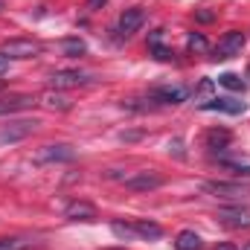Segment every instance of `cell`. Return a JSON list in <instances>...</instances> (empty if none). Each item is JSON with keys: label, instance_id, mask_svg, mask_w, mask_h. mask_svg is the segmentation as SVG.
I'll return each instance as SVG.
<instances>
[{"label": "cell", "instance_id": "cell-18", "mask_svg": "<svg viewBox=\"0 0 250 250\" xmlns=\"http://www.w3.org/2000/svg\"><path fill=\"white\" fill-rule=\"evenodd\" d=\"M134 230H137L140 239H160V236H163V227L154 224V221H146V218L134 221Z\"/></svg>", "mask_w": 250, "mask_h": 250}, {"label": "cell", "instance_id": "cell-13", "mask_svg": "<svg viewBox=\"0 0 250 250\" xmlns=\"http://www.w3.org/2000/svg\"><path fill=\"white\" fill-rule=\"evenodd\" d=\"M41 105L50 108V111H70V108H73V99H70L64 90H47V93L41 96Z\"/></svg>", "mask_w": 250, "mask_h": 250}, {"label": "cell", "instance_id": "cell-30", "mask_svg": "<svg viewBox=\"0 0 250 250\" xmlns=\"http://www.w3.org/2000/svg\"><path fill=\"white\" fill-rule=\"evenodd\" d=\"M6 73H9V59L0 56V76H6Z\"/></svg>", "mask_w": 250, "mask_h": 250}, {"label": "cell", "instance_id": "cell-11", "mask_svg": "<svg viewBox=\"0 0 250 250\" xmlns=\"http://www.w3.org/2000/svg\"><path fill=\"white\" fill-rule=\"evenodd\" d=\"M35 120H21V123H12L6 125V128H0V143H18V140H23V137H29L32 131H35Z\"/></svg>", "mask_w": 250, "mask_h": 250}, {"label": "cell", "instance_id": "cell-34", "mask_svg": "<svg viewBox=\"0 0 250 250\" xmlns=\"http://www.w3.org/2000/svg\"><path fill=\"white\" fill-rule=\"evenodd\" d=\"M248 79H250V67H248Z\"/></svg>", "mask_w": 250, "mask_h": 250}, {"label": "cell", "instance_id": "cell-32", "mask_svg": "<svg viewBox=\"0 0 250 250\" xmlns=\"http://www.w3.org/2000/svg\"><path fill=\"white\" fill-rule=\"evenodd\" d=\"M212 250H236V248H233V245H227V242H224V245H215V248H212Z\"/></svg>", "mask_w": 250, "mask_h": 250}, {"label": "cell", "instance_id": "cell-8", "mask_svg": "<svg viewBox=\"0 0 250 250\" xmlns=\"http://www.w3.org/2000/svg\"><path fill=\"white\" fill-rule=\"evenodd\" d=\"M198 105H201V111H221V114H233V117L248 111V105L233 99V96H215V99H207V102H198Z\"/></svg>", "mask_w": 250, "mask_h": 250}, {"label": "cell", "instance_id": "cell-20", "mask_svg": "<svg viewBox=\"0 0 250 250\" xmlns=\"http://www.w3.org/2000/svg\"><path fill=\"white\" fill-rule=\"evenodd\" d=\"M111 233H114L117 239H123V242L137 239V230H134V224H125V221H114V224H111Z\"/></svg>", "mask_w": 250, "mask_h": 250}, {"label": "cell", "instance_id": "cell-24", "mask_svg": "<svg viewBox=\"0 0 250 250\" xmlns=\"http://www.w3.org/2000/svg\"><path fill=\"white\" fill-rule=\"evenodd\" d=\"M212 90H215V82H212V79H201V82H198V87H195V102H198V99H204V96H209Z\"/></svg>", "mask_w": 250, "mask_h": 250}, {"label": "cell", "instance_id": "cell-26", "mask_svg": "<svg viewBox=\"0 0 250 250\" xmlns=\"http://www.w3.org/2000/svg\"><path fill=\"white\" fill-rule=\"evenodd\" d=\"M195 18H198L201 23H209V21H215V12H209V9H198Z\"/></svg>", "mask_w": 250, "mask_h": 250}, {"label": "cell", "instance_id": "cell-28", "mask_svg": "<svg viewBox=\"0 0 250 250\" xmlns=\"http://www.w3.org/2000/svg\"><path fill=\"white\" fill-rule=\"evenodd\" d=\"M160 41H163V29H154V32L148 35V47H157Z\"/></svg>", "mask_w": 250, "mask_h": 250}, {"label": "cell", "instance_id": "cell-21", "mask_svg": "<svg viewBox=\"0 0 250 250\" xmlns=\"http://www.w3.org/2000/svg\"><path fill=\"white\" fill-rule=\"evenodd\" d=\"M187 47H189V53H209V41L201 32H189Z\"/></svg>", "mask_w": 250, "mask_h": 250}, {"label": "cell", "instance_id": "cell-16", "mask_svg": "<svg viewBox=\"0 0 250 250\" xmlns=\"http://www.w3.org/2000/svg\"><path fill=\"white\" fill-rule=\"evenodd\" d=\"M175 248L178 250H201L204 242H201V236H198L195 230H181L178 239H175Z\"/></svg>", "mask_w": 250, "mask_h": 250}, {"label": "cell", "instance_id": "cell-29", "mask_svg": "<svg viewBox=\"0 0 250 250\" xmlns=\"http://www.w3.org/2000/svg\"><path fill=\"white\" fill-rule=\"evenodd\" d=\"M105 6V0H87V9L90 12H96V9H102Z\"/></svg>", "mask_w": 250, "mask_h": 250}, {"label": "cell", "instance_id": "cell-7", "mask_svg": "<svg viewBox=\"0 0 250 250\" xmlns=\"http://www.w3.org/2000/svg\"><path fill=\"white\" fill-rule=\"evenodd\" d=\"M50 82H53V87H56V90H67V87L90 84L93 79H90L87 73H82V70H56V73L50 76Z\"/></svg>", "mask_w": 250, "mask_h": 250}, {"label": "cell", "instance_id": "cell-17", "mask_svg": "<svg viewBox=\"0 0 250 250\" xmlns=\"http://www.w3.org/2000/svg\"><path fill=\"white\" fill-rule=\"evenodd\" d=\"M59 47H62V53L67 56V59H79V56H84V53H87V44H84L79 35H73V38H64Z\"/></svg>", "mask_w": 250, "mask_h": 250}, {"label": "cell", "instance_id": "cell-27", "mask_svg": "<svg viewBox=\"0 0 250 250\" xmlns=\"http://www.w3.org/2000/svg\"><path fill=\"white\" fill-rule=\"evenodd\" d=\"M169 151H175L178 157H184V154H187V151H184V140H178V137H175V140L169 143Z\"/></svg>", "mask_w": 250, "mask_h": 250}, {"label": "cell", "instance_id": "cell-31", "mask_svg": "<svg viewBox=\"0 0 250 250\" xmlns=\"http://www.w3.org/2000/svg\"><path fill=\"white\" fill-rule=\"evenodd\" d=\"M137 137H143L140 131H128V134H123V140H137Z\"/></svg>", "mask_w": 250, "mask_h": 250}, {"label": "cell", "instance_id": "cell-3", "mask_svg": "<svg viewBox=\"0 0 250 250\" xmlns=\"http://www.w3.org/2000/svg\"><path fill=\"white\" fill-rule=\"evenodd\" d=\"M76 157V148L67 143H56V146H41L35 151V163H70Z\"/></svg>", "mask_w": 250, "mask_h": 250}, {"label": "cell", "instance_id": "cell-12", "mask_svg": "<svg viewBox=\"0 0 250 250\" xmlns=\"http://www.w3.org/2000/svg\"><path fill=\"white\" fill-rule=\"evenodd\" d=\"M64 218H70V221H96V207L87 204V201H73V204H67Z\"/></svg>", "mask_w": 250, "mask_h": 250}, {"label": "cell", "instance_id": "cell-4", "mask_svg": "<svg viewBox=\"0 0 250 250\" xmlns=\"http://www.w3.org/2000/svg\"><path fill=\"white\" fill-rule=\"evenodd\" d=\"M189 90L181 84H160V87H151L148 90V99L151 102H160V105H181L187 102Z\"/></svg>", "mask_w": 250, "mask_h": 250}, {"label": "cell", "instance_id": "cell-25", "mask_svg": "<svg viewBox=\"0 0 250 250\" xmlns=\"http://www.w3.org/2000/svg\"><path fill=\"white\" fill-rule=\"evenodd\" d=\"M148 50H151V56H154L157 62H169V59H172V50H166L163 44H157V47H148Z\"/></svg>", "mask_w": 250, "mask_h": 250}, {"label": "cell", "instance_id": "cell-2", "mask_svg": "<svg viewBox=\"0 0 250 250\" xmlns=\"http://www.w3.org/2000/svg\"><path fill=\"white\" fill-rule=\"evenodd\" d=\"M245 32H239V29H230V32H224L221 35V41L215 44V50H212V59H233V56H239L242 50H245Z\"/></svg>", "mask_w": 250, "mask_h": 250}, {"label": "cell", "instance_id": "cell-22", "mask_svg": "<svg viewBox=\"0 0 250 250\" xmlns=\"http://www.w3.org/2000/svg\"><path fill=\"white\" fill-rule=\"evenodd\" d=\"M221 166L227 172H233L236 178H250V166L248 163H239V160H230V157H221Z\"/></svg>", "mask_w": 250, "mask_h": 250}, {"label": "cell", "instance_id": "cell-10", "mask_svg": "<svg viewBox=\"0 0 250 250\" xmlns=\"http://www.w3.org/2000/svg\"><path fill=\"white\" fill-rule=\"evenodd\" d=\"M143 23H146V9L134 6V9H125L123 15H120V23H117V26H120V32L128 38V35L140 32V29H143Z\"/></svg>", "mask_w": 250, "mask_h": 250}, {"label": "cell", "instance_id": "cell-6", "mask_svg": "<svg viewBox=\"0 0 250 250\" xmlns=\"http://www.w3.org/2000/svg\"><path fill=\"white\" fill-rule=\"evenodd\" d=\"M204 192H212L215 198H230V201H242L250 195V189L245 184H230V181H207Z\"/></svg>", "mask_w": 250, "mask_h": 250}, {"label": "cell", "instance_id": "cell-14", "mask_svg": "<svg viewBox=\"0 0 250 250\" xmlns=\"http://www.w3.org/2000/svg\"><path fill=\"white\" fill-rule=\"evenodd\" d=\"M32 105H35V99L26 96V93H21V96H6V99H0V117H3V114H15V111H26V108H32Z\"/></svg>", "mask_w": 250, "mask_h": 250}, {"label": "cell", "instance_id": "cell-5", "mask_svg": "<svg viewBox=\"0 0 250 250\" xmlns=\"http://www.w3.org/2000/svg\"><path fill=\"white\" fill-rule=\"evenodd\" d=\"M125 189H131V192H151V189H160L166 181H163V175H157V172H137V175H128L123 178Z\"/></svg>", "mask_w": 250, "mask_h": 250}, {"label": "cell", "instance_id": "cell-33", "mask_svg": "<svg viewBox=\"0 0 250 250\" xmlns=\"http://www.w3.org/2000/svg\"><path fill=\"white\" fill-rule=\"evenodd\" d=\"M242 250H250V242H248V245H245V248H242Z\"/></svg>", "mask_w": 250, "mask_h": 250}, {"label": "cell", "instance_id": "cell-1", "mask_svg": "<svg viewBox=\"0 0 250 250\" xmlns=\"http://www.w3.org/2000/svg\"><path fill=\"white\" fill-rule=\"evenodd\" d=\"M38 53H41V44L32 41V38H9V41L0 47V56H6V59H18V62L35 59Z\"/></svg>", "mask_w": 250, "mask_h": 250}, {"label": "cell", "instance_id": "cell-23", "mask_svg": "<svg viewBox=\"0 0 250 250\" xmlns=\"http://www.w3.org/2000/svg\"><path fill=\"white\" fill-rule=\"evenodd\" d=\"M218 84H224L227 90L245 93V82H242V76H236V73H224V76H218Z\"/></svg>", "mask_w": 250, "mask_h": 250}, {"label": "cell", "instance_id": "cell-9", "mask_svg": "<svg viewBox=\"0 0 250 250\" xmlns=\"http://www.w3.org/2000/svg\"><path fill=\"white\" fill-rule=\"evenodd\" d=\"M218 221L227 224V227H236V230L250 227V209L242 207V204H236V207H221V209H218Z\"/></svg>", "mask_w": 250, "mask_h": 250}, {"label": "cell", "instance_id": "cell-15", "mask_svg": "<svg viewBox=\"0 0 250 250\" xmlns=\"http://www.w3.org/2000/svg\"><path fill=\"white\" fill-rule=\"evenodd\" d=\"M204 140H207V146H209V148H227V146H230V140H233V134H230L227 128H209Z\"/></svg>", "mask_w": 250, "mask_h": 250}, {"label": "cell", "instance_id": "cell-19", "mask_svg": "<svg viewBox=\"0 0 250 250\" xmlns=\"http://www.w3.org/2000/svg\"><path fill=\"white\" fill-rule=\"evenodd\" d=\"M35 245L32 239H23V236H6L0 239V250H29Z\"/></svg>", "mask_w": 250, "mask_h": 250}]
</instances>
